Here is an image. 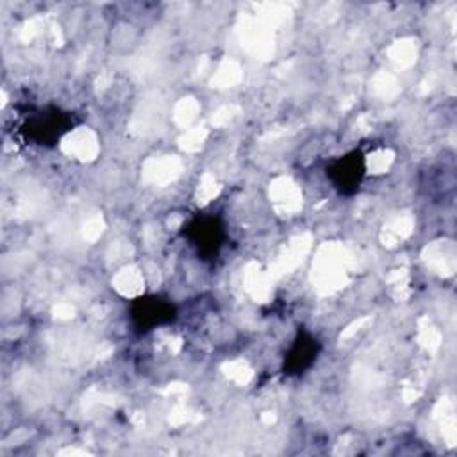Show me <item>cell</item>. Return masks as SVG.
Returning <instances> with one entry per match:
<instances>
[{"instance_id": "1", "label": "cell", "mask_w": 457, "mask_h": 457, "mask_svg": "<svg viewBox=\"0 0 457 457\" xmlns=\"http://www.w3.org/2000/svg\"><path fill=\"white\" fill-rule=\"evenodd\" d=\"M182 236L202 261H214L227 243L228 230L220 214L198 212L184 223Z\"/></svg>"}, {"instance_id": "2", "label": "cell", "mask_w": 457, "mask_h": 457, "mask_svg": "<svg viewBox=\"0 0 457 457\" xmlns=\"http://www.w3.org/2000/svg\"><path fill=\"white\" fill-rule=\"evenodd\" d=\"M75 127V116L61 107H43L37 112L27 116L21 125V132L27 141L37 146L57 145Z\"/></svg>"}, {"instance_id": "3", "label": "cell", "mask_w": 457, "mask_h": 457, "mask_svg": "<svg viewBox=\"0 0 457 457\" xmlns=\"http://www.w3.org/2000/svg\"><path fill=\"white\" fill-rule=\"evenodd\" d=\"M129 318L136 330L150 332L173 323L177 318V307L168 296L155 293L143 295L130 302Z\"/></svg>"}, {"instance_id": "4", "label": "cell", "mask_w": 457, "mask_h": 457, "mask_svg": "<svg viewBox=\"0 0 457 457\" xmlns=\"http://www.w3.org/2000/svg\"><path fill=\"white\" fill-rule=\"evenodd\" d=\"M366 157L361 150L353 148L343 155L328 161L325 168V175L332 187L345 196H350L359 191L364 177H366Z\"/></svg>"}, {"instance_id": "5", "label": "cell", "mask_w": 457, "mask_h": 457, "mask_svg": "<svg viewBox=\"0 0 457 457\" xmlns=\"http://www.w3.org/2000/svg\"><path fill=\"white\" fill-rule=\"evenodd\" d=\"M320 352H321L320 339L307 330H298L284 353L282 371L289 377L303 375L316 362Z\"/></svg>"}]
</instances>
